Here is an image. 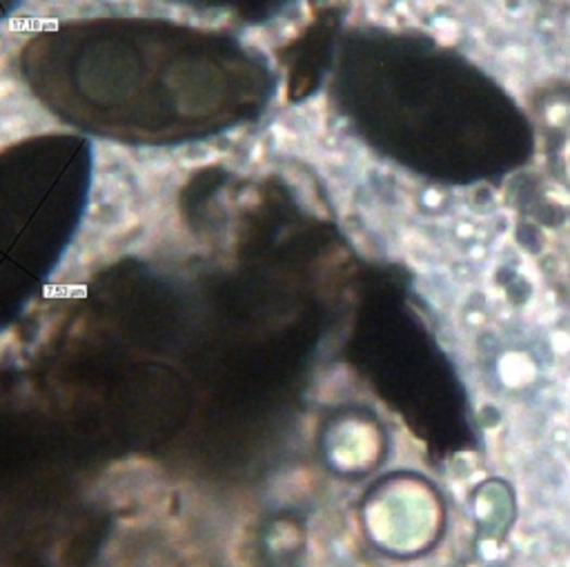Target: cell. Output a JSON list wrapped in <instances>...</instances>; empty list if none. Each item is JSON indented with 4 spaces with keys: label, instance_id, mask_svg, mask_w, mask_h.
<instances>
[{
    "label": "cell",
    "instance_id": "obj_1",
    "mask_svg": "<svg viewBox=\"0 0 570 567\" xmlns=\"http://www.w3.org/2000/svg\"><path fill=\"white\" fill-rule=\"evenodd\" d=\"M18 3V0H0V16H5L8 12H12V8Z\"/></svg>",
    "mask_w": 570,
    "mask_h": 567
}]
</instances>
